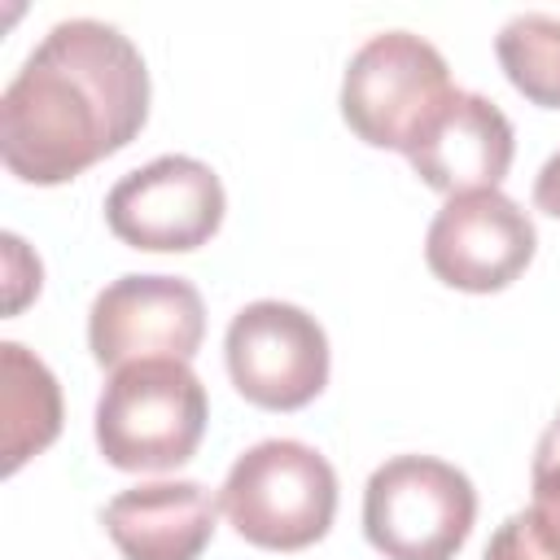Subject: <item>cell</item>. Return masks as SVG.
<instances>
[{"label":"cell","mask_w":560,"mask_h":560,"mask_svg":"<svg viewBox=\"0 0 560 560\" xmlns=\"http://www.w3.org/2000/svg\"><path fill=\"white\" fill-rule=\"evenodd\" d=\"M149 118V66L109 22L66 18L0 96V158L22 184H66L127 149Z\"/></svg>","instance_id":"1"},{"label":"cell","mask_w":560,"mask_h":560,"mask_svg":"<svg viewBox=\"0 0 560 560\" xmlns=\"http://www.w3.org/2000/svg\"><path fill=\"white\" fill-rule=\"evenodd\" d=\"M210 424L201 376L184 359L114 368L96 398V446L122 472H166L197 455Z\"/></svg>","instance_id":"2"},{"label":"cell","mask_w":560,"mask_h":560,"mask_svg":"<svg viewBox=\"0 0 560 560\" xmlns=\"http://www.w3.org/2000/svg\"><path fill=\"white\" fill-rule=\"evenodd\" d=\"M219 508L245 542L262 551H302L319 542L337 516V472L315 446L267 438L236 455Z\"/></svg>","instance_id":"3"},{"label":"cell","mask_w":560,"mask_h":560,"mask_svg":"<svg viewBox=\"0 0 560 560\" xmlns=\"http://www.w3.org/2000/svg\"><path fill=\"white\" fill-rule=\"evenodd\" d=\"M472 521L468 472L438 455H394L363 486V534L385 560H455Z\"/></svg>","instance_id":"4"},{"label":"cell","mask_w":560,"mask_h":560,"mask_svg":"<svg viewBox=\"0 0 560 560\" xmlns=\"http://www.w3.org/2000/svg\"><path fill=\"white\" fill-rule=\"evenodd\" d=\"M455 96L446 57L411 31H381L354 48L341 79V118L372 149L407 153Z\"/></svg>","instance_id":"5"},{"label":"cell","mask_w":560,"mask_h":560,"mask_svg":"<svg viewBox=\"0 0 560 560\" xmlns=\"http://www.w3.org/2000/svg\"><path fill=\"white\" fill-rule=\"evenodd\" d=\"M223 359L236 394L267 411H298L328 385L324 324L280 298L249 302L232 315Z\"/></svg>","instance_id":"6"},{"label":"cell","mask_w":560,"mask_h":560,"mask_svg":"<svg viewBox=\"0 0 560 560\" xmlns=\"http://www.w3.org/2000/svg\"><path fill=\"white\" fill-rule=\"evenodd\" d=\"M228 197L219 175L188 153H162L127 171L105 197L109 232L149 254H188L201 249L223 223Z\"/></svg>","instance_id":"7"},{"label":"cell","mask_w":560,"mask_h":560,"mask_svg":"<svg viewBox=\"0 0 560 560\" xmlns=\"http://www.w3.org/2000/svg\"><path fill=\"white\" fill-rule=\"evenodd\" d=\"M206 337V302L184 276H118L88 311V346L101 368L140 359H192Z\"/></svg>","instance_id":"8"},{"label":"cell","mask_w":560,"mask_h":560,"mask_svg":"<svg viewBox=\"0 0 560 560\" xmlns=\"http://www.w3.org/2000/svg\"><path fill=\"white\" fill-rule=\"evenodd\" d=\"M538 249L534 219L499 188H477L446 197L424 232L429 271L464 293H499L508 289Z\"/></svg>","instance_id":"9"},{"label":"cell","mask_w":560,"mask_h":560,"mask_svg":"<svg viewBox=\"0 0 560 560\" xmlns=\"http://www.w3.org/2000/svg\"><path fill=\"white\" fill-rule=\"evenodd\" d=\"M516 153V136L508 114L481 96V92H459L433 114V122L420 131V140L407 149L411 171L446 192H477V188H499Z\"/></svg>","instance_id":"10"},{"label":"cell","mask_w":560,"mask_h":560,"mask_svg":"<svg viewBox=\"0 0 560 560\" xmlns=\"http://www.w3.org/2000/svg\"><path fill=\"white\" fill-rule=\"evenodd\" d=\"M219 503L201 481H144L118 490L101 525L127 560H201Z\"/></svg>","instance_id":"11"},{"label":"cell","mask_w":560,"mask_h":560,"mask_svg":"<svg viewBox=\"0 0 560 560\" xmlns=\"http://www.w3.org/2000/svg\"><path fill=\"white\" fill-rule=\"evenodd\" d=\"M0 468L4 477H13L31 455L52 446V438L61 433V385L48 372V363L31 354L22 341L0 346Z\"/></svg>","instance_id":"12"},{"label":"cell","mask_w":560,"mask_h":560,"mask_svg":"<svg viewBox=\"0 0 560 560\" xmlns=\"http://www.w3.org/2000/svg\"><path fill=\"white\" fill-rule=\"evenodd\" d=\"M494 57L525 101L560 109V18L534 9L508 18L494 35Z\"/></svg>","instance_id":"13"},{"label":"cell","mask_w":560,"mask_h":560,"mask_svg":"<svg viewBox=\"0 0 560 560\" xmlns=\"http://www.w3.org/2000/svg\"><path fill=\"white\" fill-rule=\"evenodd\" d=\"M529 508L512 512L486 542L481 560H560V481H529Z\"/></svg>","instance_id":"14"},{"label":"cell","mask_w":560,"mask_h":560,"mask_svg":"<svg viewBox=\"0 0 560 560\" xmlns=\"http://www.w3.org/2000/svg\"><path fill=\"white\" fill-rule=\"evenodd\" d=\"M4 276H9V298L4 311L18 315L35 293H39V258L22 245V236L4 232Z\"/></svg>","instance_id":"15"},{"label":"cell","mask_w":560,"mask_h":560,"mask_svg":"<svg viewBox=\"0 0 560 560\" xmlns=\"http://www.w3.org/2000/svg\"><path fill=\"white\" fill-rule=\"evenodd\" d=\"M529 481H560V411H556V420L542 429V438L534 446Z\"/></svg>","instance_id":"16"},{"label":"cell","mask_w":560,"mask_h":560,"mask_svg":"<svg viewBox=\"0 0 560 560\" xmlns=\"http://www.w3.org/2000/svg\"><path fill=\"white\" fill-rule=\"evenodd\" d=\"M534 206H538L542 214L560 219V149L542 162V171H538V179H534Z\"/></svg>","instance_id":"17"}]
</instances>
